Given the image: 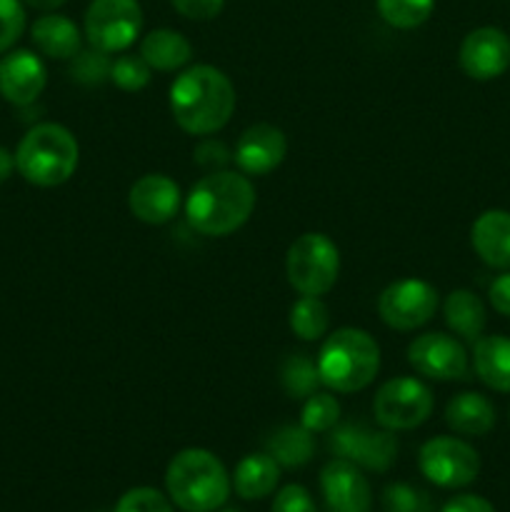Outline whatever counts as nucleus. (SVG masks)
<instances>
[{
	"label": "nucleus",
	"instance_id": "obj_1",
	"mask_svg": "<svg viewBox=\"0 0 510 512\" xmlns=\"http://www.w3.org/2000/svg\"><path fill=\"white\" fill-rule=\"evenodd\" d=\"M170 113L188 135H213L235 113V88L215 65H190L170 85Z\"/></svg>",
	"mask_w": 510,
	"mask_h": 512
},
{
	"label": "nucleus",
	"instance_id": "obj_2",
	"mask_svg": "<svg viewBox=\"0 0 510 512\" xmlns=\"http://www.w3.org/2000/svg\"><path fill=\"white\" fill-rule=\"evenodd\" d=\"M255 188L245 173L215 170L203 175L185 198V218L205 238H225L250 220Z\"/></svg>",
	"mask_w": 510,
	"mask_h": 512
},
{
	"label": "nucleus",
	"instance_id": "obj_3",
	"mask_svg": "<svg viewBox=\"0 0 510 512\" xmlns=\"http://www.w3.org/2000/svg\"><path fill=\"white\" fill-rule=\"evenodd\" d=\"M165 488L175 508L183 512H215L228 503L233 480L218 455L185 448L168 463Z\"/></svg>",
	"mask_w": 510,
	"mask_h": 512
},
{
	"label": "nucleus",
	"instance_id": "obj_4",
	"mask_svg": "<svg viewBox=\"0 0 510 512\" xmlns=\"http://www.w3.org/2000/svg\"><path fill=\"white\" fill-rule=\"evenodd\" d=\"M318 373L328 390L340 395L365 390L380 370V345L368 330L340 328L318 353Z\"/></svg>",
	"mask_w": 510,
	"mask_h": 512
},
{
	"label": "nucleus",
	"instance_id": "obj_5",
	"mask_svg": "<svg viewBox=\"0 0 510 512\" xmlns=\"http://www.w3.org/2000/svg\"><path fill=\"white\" fill-rule=\"evenodd\" d=\"M78 160V140L60 123L33 125L15 150V170L38 188L68 183L78 170Z\"/></svg>",
	"mask_w": 510,
	"mask_h": 512
},
{
	"label": "nucleus",
	"instance_id": "obj_6",
	"mask_svg": "<svg viewBox=\"0 0 510 512\" xmlns=\"http://www.w3.org/2000/svg\"><path fill=\"white\" fill-rule=\"evenodd\" d=\"M288 283L300 295H325L340 275V250L325 233H303L285 255Z\"/></svg>",
	"mask_w": 510,
	"mask_h": 512
},
{
	"label": "nucleus",
	"instance_id": "obj_7",
	"mask_svg": "<svg viewBox=\"0 0 510 512\" xmlns=\"http://www.w3.org/2000/svg\"><path fill=\"white\" fill-rule=\"evenodd\" d=\"M143 30V8L138 0H90L83 33L103 53H125Z\"/></svg>",
	"mask_w": 510,
	"mask_h": 512
},
{
	"label": "nucleus",
	"instance_id": "obj_8",
	"mask_svg": "<svg viewBox=\"0 0 510 512\" xmlns=\"http://www.w3.org/2000/svg\"><path fill=\"white\" fill-rule=\"evenodd\" d=\"M433 393L418 378H393L383 383L375 393L373 415L380 428L398 433V430L420 428L433 413Z\"/></svg>",
	"mask_w": 510,
	"mask_h": 512
},
{
	"label": "nucleus",
	"instance_id": "obj_9",
	"mask_svg": "<svg viewBox=\"0 0 510 512\" xmlns=\"http://www.w3.org/2000/svg\"><path fill=\"white\" fill-rule=\"evenodd\" d=\"M420 473L425 480L445 490H458L475 483L480 473V455L473 445L453 435L425 440L418 453Z\"/></svg>",
	"mask_w": 510,
	"mask_h": 512
},
{
	"label": "nucleus",
	"instance_id": "obj_10",
	"mask_svg": "<svg viewBox=\"0 0 510 512\" xmlns=\"http://www.w3.org/2000/svg\"><path fill=\"white\" fill-rule=\"evenodd\" d=\"M438 290L423 278H403L390 283L378 298V315L388 328L408 333L430 323L438 310Z\"/></svg>",
	"mask_w": 510,
	"mask_h": 512
},
{
	"label": "nucleus",
	"instance_id": "obj_11",
	"mask_svg": "<svg viewBox=\"0 0 510 512\" xmlns=\"http://www.w3.org/2000/svg\"><path fill=\"white\" fill-rule=\"evenodd\" d=\"M330 450L335 458L350 460L358 468L385 473L398 458V440L385 428L373 430L363 423H345L333 428Z\"/></svg>",
	"mask_w": 510,
	"mask_h": 512
},
{
	"label": "nucleus",
	"instance_id": "obj_12",
	"mask_svg": "<svg viewBox=\"0 0 510 512\" xmlns=\"http://www.w3.org/2000/svg\"><path fill=\"white\" fill-rule=\"evenodd\" d=\"M408 363L418 375L440 383L463 380L468 375V353L463 343L448 333L418 335L408 345Z\"/></svg>",
	"mask_w": 510,
	"mask_h": 512
},
{
	"label": "nucleus",
	"instance_id": "obj_13",
	"mask_svg": "<svg viewBox=\"0 0 510 512\" xmlns=\"http://www.w3.org/2000/svg\"><path fill=\"white\" fill-rule=\"evenodd\" d=\"M460 68L473 80L500 78L510 68V38L500 28L470 30L460 43Z\"/></svg>",
	"mask_w": 510,
	"mask_h": 512
},
{
	"label": "nucleus",
	"instance_id": "obj_14",
	"mask_svg": "<svg viewBox=\"0 0 510 512\" xmlns=\"http://www.w3.org/2000/svg\"><path fill=\"white\" fill-rule=\"evenodd\" d=\"M320 490L330 512H368L373 503L368 478L355 463L335 458L320 470Z\"/></svg>",
	"mask_w": 510,
	"mask_h": 512
},
{
	"label": "nucleus",
	"instance_id": "obj_15",
	"mask_svg": "<svg viewBox=\"0 0 510 512\" xmlns=\"http://www.w3.org/2000/svg\"><path fill=\"white\" fill-rule=\"evenodd\" d=\"M183 193L173 178L163 173H148L133 183L128 193V208L140 223L163 225L178 215Z\"/></svg>",
	"mask_w": 510,
	"mask_h": 512
},
{
	"label": "nucleus",
	"instance_id": "obj_16",
	"mask_svg": "<svg viewBox=\"0 0 510 512\" xmlns=\"http://www.w3.org/2000/svg\"><path fill=\"white\" fill-rule=\"evenodd\" d=\"M288 153V140L280 128L270 123H255L240 133L235 143V165L245 175H268L278 168Z\"/></svg>",
	"mask_w": 510,
	"mask_h": 512
},
{
	"label": "nucleus",
	"instance_id": "obj_17",
	"mask_svg": "<svg viewBox=\"0 0 510 512\" xmlns=\"http://www.w3.org/2000/svg\"><path fill=\"white\" fill-rule=\"evenodd\" d=\"M48 83V70L33 50H13L0 58V95L18 108H28Z\"/></svg>",
	"mask_w": 510,
	"mask_h": 512
},
{
	"label": "nucleus",
	"instance_id": "obj_18",
	"mask_svg": "<svg viewBox=\"0 0 510 512\" xmlns=\"http://www.w3.org/2000/svg\"><path fill=\"white\" fill-rule=\"evenodd\" d=\"M470 243L485 265L510 270V213L508 210H485L470 230Z\"/></svg>",
	"mask_w": 510,
	"mask_h": 512
},
{
	"label": "nucleus",
	"instance_id": "obj_19",
	"mask_svg": "<svg viewBox=\"0 0 510 512\" xmlns=\"http://www.w3.org/2000/svg\"><path fill=\"white\" fill-rule=\"evenodd\" d=\"M35 48L53 60H73L83 50V33L68 15H40L30 28Z\"/></svg>",
	"mask_w": 510,
	"mask_h": 512
},
{
	"label": "nucleus",
	"instance_id": "obj_20",
	"mask_svg": "<svg viewBox=\"0 0 510 512\" xmlns=\"http://www.w3.org/2000/svg\"><path fill=\"white\" fill-rule=\"evenodd\" d=\"M495 405L480 393H458L445 408V423L453 433L468 438H483L495 428Z\"/></svg>",
	"mask_w": 510,
	"mask_h": 512
},
{
	"label": "nucleus",
	"instance_id": "obj_21",
	"mask_svg": "<svg viewBox=\"0 0 510 512\" xmlns=\"http://www.w3.org/2000/svg\"><path fill=\"white\" fill-rule=\"evenodd\" d=\"M138 53L143 55V60L153 70L175 73V70H183L190 63V58H193V45L178 30L158 28L145 35Z\"/></svg>",
	"mask_w": 510,
	"mask_h": 512
},
{
	"label": "nucleus",
	"instance_id": "obj_22",
	"mask_svg": "<svg viewBox=\"0 0 510 512\" xmlns=\"http://www.w3.org/2000/svg\"><path fill=\"white\" fill-rule=\"evenodd\" d=\"M473 368L480 383L498 393H510V338L485 335L475 340Z\"/></svg>",
	"mask_w": 510,
	"mask_h": 512
},
{
	"label": "nucleus",
	"instance_id": "obj_23",
	"mask_svg": "<svg viewBox=\"0 0 510 512\" xmlns=\"http://www.w3.org/2000/svg\"><path fill=\"white\" fill-rule=\"evenodd\" d=\"M280 483V465L270 453L245 455L233 473V488L243 500H263Z\"/></svg>",
	"mask_w": 510,
	"mask_h": 512
},
{
	"label": "nucleus",
	"instance_id": "obj_24",
	"mask_svg": "<svg viewBox=\"0 0 510 512\" xmlns=\"http://www.w3.org/2000/svg\"><path fill=\"white\" fill-rule=\"evenodd\" d=\"M443 315L448 328L455 335H460L463 340L475 343L478 338H483L485 330V305L473 290H453V293L445 298Z\"/></svg>",
	"mask_w": 510,
	"mask_h": 512
},
{
	"label": "nucleus",
	"instance_id": "obj_25",
	"mask_svg": "<svg viewBox=\"0 0 510 512\" xmlns=\"http://www.w3.org/2000/svg\"><path fill=\"white\" fill-rule=\"evenodd\" d=\"M268 453L280 468H305L315 455V438L303 425H283L268 438Z\"/></svg>",
	"mask_w": 510,
	"mask_h": 512
},
{
	"label": "nucleus",
	"instance_id": "obj_26",
	"mask_svg": "<svg viewBox=\"0 0 510 512\" xmlns=\"http://www.w3.org/2000/svg\"><path fill=\"white\" fill-rule=\"evenodd\" d=\"M288 323L300 340H320L330 328V310L320 295H300L290 305Z\"/></svg>",
	"mask_w": 510,
	"mask_h": 512
},
{
	"label": "nucleus",
	"instance_id": "obj_27",
	"mask_svg": "<svg viewBox=\"0 0 510 512\" xmlns=\"http://www.w3.org/2000/svg\"><path fill=\"white\" fill-rule=\"evenodd\" d=\"M280 383H283L285 393L295 400H305L313 393H318L323 380H320L318 363L310 360L305 353L290 355L280 368Z\"/></svg>",
	"mask_w": 510,
	"mask_h": 512
},
{
	"label": "nucleus",
	"instance_id": "obj_28",
	"mask_svg": "<svg viewBox=\"0 0 510 512\" xmlns=\"http://www.w3.org/2000/svg\"><path fill=\"white\" fill-rule=\"evenodd\" d=\"M375 8L390 28L413 30L433 15L435 0H375Z\"/></svg>",
	"mask_w": 510,
	"mask_h": 512
},
{
	"label": "nucleus",
	"instance_id": "obj_29",
	"mask_svg": "<svg viewBox=\"0 0 510 512\" xmlns=\"http://www.w3.org/2000/svg\"><path fill=\"white\" fill-rule=\"evenodd\" d=\"M340 420V403L338 398L330 393H313L310 398H305L303 410H300V425L308 428L310 433H328L338 425Z\"/></svg>",
	"mask_w": 510,
	"mask_h": 512
},
{
	"label": "nucleus",
	"instance_id": "obj_30",
	"mask_svg": "<svg viewBox=\"0 0 510 512\" xmlns=\"http://www.w3.org/2000/svg\"><path fill=\"white\" fill-rule=\"evenodd\" d=\"M150 73H153V68L145 63L140 53H123L110 65V80L125 93H140L143 88H148Z\"/></svg>",
	"mask_w": 510,
	"mask_h": 512
},
{
	"label": "nucleus",
	"instance_id": "obj_31",
	"mask_svg": "<svg viewBox=\"0 0 510 512\" xmlns=\"http://www.w3.org/2000/svg\"><path fill=\"white\" fill-rule=\"evenodd\" d=\"M110 65L113 60L108 58V53L93 48L90 45L88 50H80L73 60H70V73L78 83L83 85H100L103 80H110Z\"/></svg>",
	"mask_w": 510,
	"mask_h": 512
},
{
	"label": "nucleus",
	"instance_id": "obj_32",
	"mask_svg": "<svg viewBox=\"0 0 510 512\" xmlns=\"http://www.w3.org/2000/svg\"><path fill=\"white\" fill-rule=\"evenodd\" d=\"M385 512H430V498L408 483H390L383 490Z\"/></svg>",
	"mask_w": 510,
	"mask_h": 512
},
{
	"label": "nucleus",
	"instance_id": "obj_33",
	"mask_svg": "<svg viewBox=\"0 0 510 512\" xmlns=\"http://www.w3.org/2000/svg\"><path fill=\"white\" fill-rule=\"evenodd\" d=\"M115 512H175L173 500L155 488H130L120 495Z\"/></svg>",
	"mask_w": 510,
	"mask_h": 512
},
{
	"label": "nucleus",
	"instance_id": "obj_34",
	"mask_svg": "<svg viewBox=\"0 0 510 512\" xmlns=\"http://www.w3.org/2000/svg\"><path fill=\"white\" fill-rule=\"evenodd\" d=\"M25 30L23 0H0V55L8 53Z\"/></svg>",
	"mask_w": 510,
	"mask_h": 512
},
{
	"label": "nucleus",
	"instance_id": "obj_35",
	"mask_svg": "<svg viewBox=\"0 0 510 512\" xmlns=\"http://www.w3.org/2000/svg\"><path fill=\"white\" fill-rule=\"evenodd\" d=\"M270 512H318L315 500L303 485H285L278 490Z\"/></svg>",
	"mask_w": 510,
	"mask_h": 512
},
{
	"label": "nucleus",
	"instance_id": "obj_36",
	"mask_svg": "<svg viewBox=\"0 0 510 512\" xmlns=\"http://www.w3.org/2000/svg\"><path fill=\"white\" fill-rule=\"evenodd\" d=\"M170 5L188 20H213L223 13L225 0H170Z\"/></svg>",
	"mask_w": 510,
	"mask_h": 512
},
{
	"label": "nucleus",
	"instance_id": "obj_37",
	"mask_svg": "<svg viewBox=\"0 0 510 512\" xmlns=\"http://www.w3.org/2000/svg\"><path fill=\"white\" fill-rule=\"evenodd\" d=\"M228 160L230 153L220 140H205V143L198 145V150H195V163H198L200 168L208 170V173L225 170V163H228Z\"/></svg>",
	"mask_w": 510,
	"mask_h": 512
},
{
	"label": "nucleus",
	"instance_id": "obj_38",
	"mask_svg": "<svg viewBox=\"0 0 510 512\" xmlns=\"http://www.w3.org/2000/svg\"><path fill=\"white\" fill-rule=\"evenodd\" d=\"M488 298L490 305L495 308V313L510 318V270H505L503 275H498V278L490 283Z\"/></svg>",
	"mask_w": 510,
	"mask_h": 512
},
{
	"label": "nucleus",
	"instance_id": "obj_39",
	"mask_svg": "<svg viewBox=\"0 0 510 512\" xmlns=\"http://www.w3.org/2000/svg\"><path fill=\"white\" fill-rule=\"evenodd\" d=\"M440 512H495V508L480 495H455Z\"/></svg>",
	"mask_w": 510,
	"mask_h": 512
},
{
	"label": "nucleus",
	"instance_id": "obj_40",
	"mask_svg": "<svg viewBox=\"0 0 510 512\" xmlns=\"http://www.w3.org/2000/svg\"><path fill=\"white\" fill-rule=\"evenodd\" d=\"M13 170H15V155L10 153L8 148H3V145H0V185H3L10 175H13Z\"/></svg>",
	"mask_w": 510,
	"mask_h": 512
},
{
	"label": "nucleus",
	"instance_id": "obj_41",
	"mask_svg": "<svg viewBox=\"0 0 510 512\" xmlns=\"http://www.w3.org/2000/svg\"><path fill=\"white\" fill-rule=\"evenodd\" d=\"M23 3L35 10H43V13H53V10H58L60 5H65L68 0H23Z\"/></svg>",
	"mask_w": 510,
	"mask_h": 512
},
{
	"label": "nucleus",
	"instance_id": "obj_42",
	"mask_svg": "<svg viewBox=\"0 0 510 512\" xmlns=\"http://www.w3.org/2000/svg\"><path fill=\"white\" fill-rule=\"evenodd\" d=\"M215 512H240V510H233V508H228V510H215Z\"/></svg>",
	"mask_w": 510,
	"mask_h": 512
}]
</instances>
